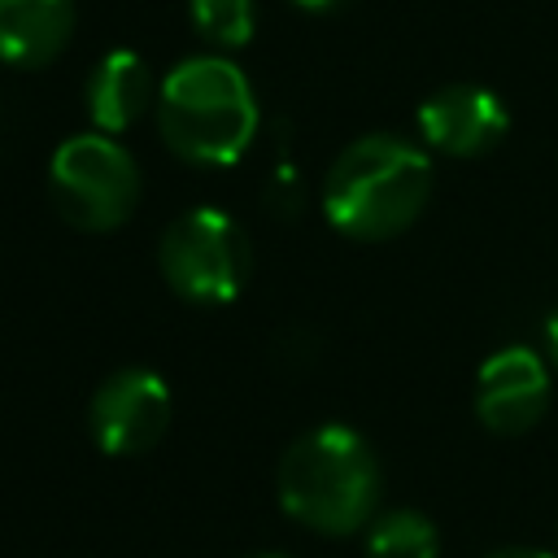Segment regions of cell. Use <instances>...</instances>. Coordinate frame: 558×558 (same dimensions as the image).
Segmentation results:
<instances>
[{"label":"cell","instance_id":"6da1fadb","mask_svg":"<svg viewBox=\"0 0 558 558\" xmlns=\"http://www.w3.org/2000/svg\"><path fill=\"white\" fill-rule=\"evenodd\" d=\"M432 157L427 148L375 131L340 148L323 179V218L357 244H379L418 222L432 201Z\"/></svg>","mask_w":558,"mask_h":558},{"label":"cell","instance_id":"7a4b0ae2","mask_svg":"<svg viewBox=\"0 0 558 558\" xmlns=\"http://www.w3.org/2000/svg\"><path fill=\"white\" fill-rule=\"evenodd\" d=\"M379 458L371 440L344 423H318L301 432L275 471V493L288 519L318 536H349L375 519Z\"/></svg>","mask_w":558,"mask_h":558},{"label":"cell","instance_id":"3957f363","mask_svg":"<svg viewBox=\"0 0 558 558\" xmlns=\"http://www.w3.org/2000/svg\"><path fill=\"white\" fill-rule=\"evenodd\" d=\"M157 131L187 166H235L257 140V96L227 57H187L157 87Z\"/></svg>","mask_w":558,"mask_h":558},{"label":"cell","instance_id":"277c9868","mask_svg":"<svg viewBox=\"0 0 558 558\" xmlns=\"http://www.w3.org/2000/svg\"><path fill=\"white\" fill-rule=\"evenodd\" d=\"M161 279L187 305H231L253 275V244L248 231L214 205L183 209L170 218L157 244Z\"/></svg>","mask_w":558,"mask_h":558},{"label":"cell","instance_id":"5b68a950","mask_svg":"<svg viewBox=\"0 0 558 558\" xmlns=\"http://www.w3.org/2000/svg\"><path fill=\"white\" fill-rule=\"evenodd\" d=\"M48 192L57 214L74 231H113L140 205V166L135 157L100 131L70 135L48 161Z\"/></svg>","mask_w":558,"mask_h":558},{"label":"cell","instance_id":"8992f818","mask_svg":"<svg viewBox=\"0 0 558 558\" xmlns=\"http://www.w3.org/2000/svg\"><path fill=\"white\" fill-rule=\"evenodd\" d=\"M170 414H174V401L166 379L148 366H122L96 384L87 401V432L100 453L135 458L166 436Z\"/></svg>","mask_w":558,"mask_h":558},{"label":"cell","instance_id":"52a82bcc","mask_svg":"<svg viewBox=\"0 0 558 558\" xmlns=\"http://www.w3.org/2000/svg\"><path fill=\"white\" fill-rule=\"evenodd\" d=\"M475 418L497 436L532 432L549 410V366L527 344L493 349L475 371Z\"/></svg>","mask_w":558,"mask_h":558},{"label":"cell","instance_id":"ba28073f","mask_svg":"<svg viewBox=\"0 0 558 558\" xmlns=\"http://www.w3.org/2000/svg\"><path fill=\"white\" fill-rule=\"evenodd\" d=\"M510 131L506 105L480 83H449L418 105V135L445 157H484Z\"/></svg>","mask_w":558,"mask_h":558},{"label":"cell","instance_id":"9c48e42d","mask_svg":"<svg viewBox=\"0 0 558 558\" xmlns=\"http://www.w3.org/2000/svg\"><path fill=\"white\" fill-rule=\"evenodd\" d=\"M83 105L100 135H118V131L135 126L148 109H157V78L140 52L109 48L87 74Z\"/></svg>","mask_w":558,"mask_h":558},{"label":"cell","instance_id":"30bf717a","mask_svg":"<svg viewBox=\"0 0 558 558\" xmlns=\"http://www.w3.org/2000/svg\"><path fill=\"white\" fill-rule=\"evenodd\" d=\"M74 35V0H0V61L13 70L52 65Z\"/></svg>","mask_w":558,"mask_h":558},{"label":"cell","instance_id":"8fae6325","mask_svg":"<svg viewBox=\"0 0 558 558\" xmlns=\"http://www.w3.org/2000/svg\"><path fill=\"white\" fill-rule=\"evenodd\" d=\"M366 558H440V532L423 510H388L366 523Z\"/></svg>","mask_w":558,"mask_h":558},{"label":"cell","instance_id":"7c38bea8","mask_svg":"<svg viewBox=\"0 0 558 558\" xmlns=\"http://www.w3.org/2000/svg\"><path fill=\"white\" fill-rule=\"evenodd\" d=\"M187 13H192L196 35L214 48H244L257 31L253 0H192Z\"/></svg>","mask_w":558,"mask_h":558},{"label":"cell","instance_id":"4fadbf2b","mask_svg":"<svg viewBox=\"0 0 558 558\" xmlns=\"http://www.w3.org/2000/svg\"><path fill=\"white\" fill-rule=\"evenodd\" d=\"M545 344H549V357H554V366H558V310L545 318Z\"/></svg>","mask_w":558,"mask_h":558},{"label":"cell","instance_id":"5bb4252c","mask_svg":"<svg viewBox=\"0 0 558 558\" xmlns=\"http://www.w3.org/2000/svg\"><path fill=\"white\" fill-rule=\"evenodd\" d=\"M488 558H554L545 549H501V554H488Z\"/></svg>","mask_w":558,"mask_h":558},{"label":"cell","instance_id":"9a60e30c","mask_svg":"<svg viewBox=\"0 0 558 558\" xmlns=\"http://www.w3.org/2000/svg\"><path fill=\"white\" fill-rule=\"evenodd\" d=\"M296 9H310V13H323V9H336V4H344V0H292Z\"/></svg>","mask_w":558,"mask_h":558},{"label":"cell","instance_id":"2e32d148","mask_svg":"<svg viewBox=\"0 0 558 558\" xmlns=\"http://www.w3.org/2000/svg\"><path fill=\"white\" fill-rule=\"evenodd\" d=\"M244 558H288V554H275V549H266V554H244Z\"/></svg>","mask_w":558,"mask_h":558}]
</instances>
